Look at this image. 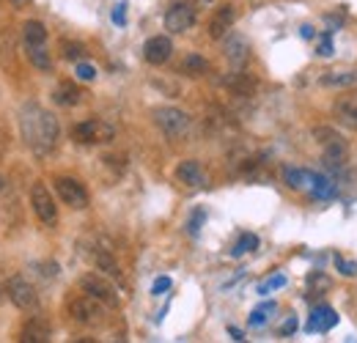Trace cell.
Listing matches in <instances>:
<instances>
[{
	"mask_svg": "<svg viewBox=\"0 0 357 343\" xmlns=\"http://www.w3.org/2000/svg\"><path fill=\"white\" fill-rule=\"evenodd\" d=\"M20 132H22L25 146L39 157H45L55 148L58 135H61L58 119L50 110H45L42 105H36V102H28L20 110Z\"/></svg>",
	"mask_w": 357,
	"mask_h": 343,
	"instance_id": "cell-1",
	"label": "cell"
},
{
	"mask_svg": "<svg viewBox=\"0 0 357 343\" xmlns=\"http://www.w3.org/2000/svg\"><path fill=\"white\" fill-rule=\"evenodd\" d=\"M313 137H316L319 146H321V162H324L330 171L344 168V162H347V157H349V146H347L344 135L330 127H313Z\"/></svg>",
	"mask_w": 357,
	"mask_h": 343,
	"instance_id": "cell-2",
	"label": "cell"
},
{
	"mask_svg": "<svg viewBox=\"0 0 357 343\" xmlns=\"http://www.w3.org/2000/svg\"><path fill=\"white\" fill-rule=\"evenodd\" d=\"M151 119H154L157 129H160L165 137H171V140L187 137L190 129H192V119H190L184 110H178V107H154V110H151Z\"/></svg>",
	"mask_w": 357,
	"mask_h": 343,
	"instance_id": "cell-3",
	"label": "cell"
},
{
	"mask_svg": "<svg viewBox=\"0 0 357 343\" xmlns=\"http://www.w3.org/2000/svg\"><path fill=\"white\" fill-rule=\"evenodd\" d=\"M80 289H83L86 294H91L93 300H99L102 305H107V307H119V305H121V294H119V289H116V286H113V280H110L107 275H102L99 269L80 277Z\"/></svg>",
	"mask_w": 357,
	"mask_h": 343,
	"instance_id": "cell-4",
	"label": "cell"
},
{
	"mask_svg": "<svg viewBox=\"0 0 357 343\" xmlns=\"http://www.w3.org/2000/svg\"><path fill=\"white\" fill-rule=\"evenodd\" d=\"M113 137H116L113 124H107L102 119H86V121L72 127V140L80 143V146H105Z\"/></svg>",
	"mask_w": 357,
	"mask_h": 343,
	"instance_id": "cell-5",
	"label": "cell"
},
{
	"mask_svg": "<svg viewBox=\"0 0 357 343\" xmlns=\"http://www.w3.org/2000/svg\"><path fill=\"white\" fill-rule=\"evenodd\" d=\"M105 310H107V305L93 300L86 291L69 302V316H72L77 324H83V327H99V324L105 321Z\"/></svg>",
	"mask_w": 357,
	"mask_h": 343,
	"instance_id": "cell-6",
	"label": "cell"
},
{
	"mask_svg": "<svg viewBox=\"0 0 357 343\" xmlns=\"http://www.w3.org/2000/svg\"><path fill=\"white\" fill-rule=\"evenodd\" d=\"M6 294H8V300L14 302L20 310H25V313H36L39 310V291H36V286L31 280L20 277V275L6 283Z\"/></svg>",
	"mask_w": 357,
	"mask_h": 343,
	"instance_id": "cell-7",
	"label": "cell"
},
{
	"mask_svg": "<svg viewBox=\"0 0 357 343\" xmlns=\"http://www.w3.org/2000/svg\"><path fill=\"white\" fill-rule=\"evenodd\" d=\"M198 20V11H195V3L192 0H174L165 11V31L171 33H184L195 25Z\"/></svg>",
	"mask_w": 357,
	"mask_h": 343,
	"instance_id": "cell-8",
	"label": "cell"
},
{
	"mask_svg": "<svg viewBox=\"0 0 357 343\" xmlns=\"http://www.w3.org/2000/svg\"><path fill=\"white\" fill-rule=\"evenodd\" d=\"M55 192L63 201V206H69L75 212H80V209L89 206V190L77 178H72V176H58L55 178Z\"/></svg>",
	"mask_w": 357,
	"mask_h": 343,
	"instance_id": "cell-9",
	"label": "cell"
},
{
	"mask_svg": "<svg viewBox=\"0 0 357 343\" xmlns=\"http://www.w3.org/2000/svg\"><path fill=\"white\" fill-rule=\"evenodd\" d=\"M31 206H33L36 217L42 220V225L52 228V225L58 222V206H55L52 192L47 190L45 181H36V184L31 187Z\"/></svg>",
	"mask_w": 357,
	"mask_h": 343,
	"instance_id": "cell-10",
	"label": "cell"
},
{
	"mask_svg": "<svg viewBox=\"0 0 357 343\" xmlns=\"http://www.w3.org/2000/svg\"><path fill=\"white\" fill-rule=\"evenodd\" d=\"M223 55L234 69H242L250 61V42L242 33H225L223 36Z\"/></svg>",
	"mask_w": 357,
	"mask_h": 343,
	"instance_id": "cell-11",
	"label": "cell"
},
{
	"mask_svg": "<svg viewBox=\"0 0 357 343\" xmlns=\"http://www.w3.org/2000/svg\"><path fill=\"white\" fill-rule=\"evenodd\" d=\"M333 116L338 119V124L357 132V91H347L344 96L335 99L333 105Z\"/></svg>",
	"mask_w": 357,
	"mask_h": 343,
	"instance_id": "cell-12",
	"label": "cell"
},
{
	"mask_svg": "<svg viewBox=\"0 0 357 343\" xmlns=\"http://www.w3.org/2000/svg\"><path fill=\"white\" fill-rule=\"evenodd\" d=\"M236 17H239V11H236L234 3H223L220 8H215V14H212V20H209V36H212V39H223L225 33H231Z\"/></svg>",
	"mask_w": 357,
	"mask_h": 343,
	"instance_id": "cell-13",
	"label": "cell"
},
{
	"mask_svg": "<svg viewBox=\"0 0 357 343\" xmlns=\"http://www.w3.org/2000/svg\"><path fill=\"white\" fill-rule=\"evenodd\" d=\"M174 55V42L168 36H151L149 42L143 44V58L151 63V66H162L168 63Z\"/></svg>",
	"mask_w": 357,
	"mask_h": 343,
	"instance_id": "cell-14",
	"label": "cell"
},
{
	"mask_svg": "<svg viewBox=\"0 0 357 343\" xmlns=\"http://www.w3.org/2000/svg\"><path fill=\"white\" fill-rule=\"evenodd\" d=\"M176 178L184 184V187H192V190H198V187H206V171H204V165L198 162V160H181L176 165Z\"/></svg>",
	"mask_w": 357,
	"mask_h": 343,
	"instance_id": "cell-15",
	"label": "cell"
},
{
	"mask_svg": "<svg viewBox=\"0 0 357 343\" xmlns=\"http://www.w3.org/2000/svg\"><path fill=\"white\" fill-rule=\"evenodd\" d=\"M52 338V330H50V321L42 316H31L20 333V341L22 343H47Z\"/></svg>",
	"mask_w": 357,
	"mask_h": 343,
	"instance_id": "cell-16",
	"label": "cell"
},
{
	"mask_svg": "<svg viewBox=\"0 0 357 343\" xmlns=\"http://www.w3.org/2000/svg\"><path fill=\"white\" fill-rule=\"evenodd\" d=\"M93 264H96V269L102 272V275H107L110 280H116V283H121L124 286V272H121V264L113 258L110 250H96L93 253Z\"/></svg>",
	"mask_w": 357,
	"mask_h": 343,
	"instance_id": "cell-17",
	"label": "cell"
},
{
	"mask_svg": "<svg viewBox=\"0 0 357 343\" xmlns=\"http://www.w3.org/2000/svg\"><path fill=\"white\" fill-rule=\"evenodd\" d=\"M83 96L86 93L75 86V83H58L55 91H52V102L61 105V107H75V105L83 102Z\"/></svg>",
	"mask_w": 357,
	"mask_h": 343,
	"instance_id": "cell-18",
	"label": "cell"
},
{
	"mask_svg": "<svg viewBox=\"0 0 357 343\" xmlns=\"http://www.w3.org/2000/svg\"><path fill=\"white\" fill-rule=\"evenodd\" d=\"M283 176H286V184H289L291 190H305V192H311L316 178H319V173L303 171V168H286Z\"/></svg>",
	"mask_w": 357,
	"mask_h": 343,
	"instance_id": "cell-19",
	"label": "cell"
},
{
	"mask_svg": "<svg viewBox=\"0 0 357 343\" xmlns=\"http://www.w3.org/2000/svg\"><path fill=\"white\" fill-rule=\"evenodd\" d=\"M178 72H181L184 77H204V75L209 72V61H206L204 55H198V52H190V55H184Z\"/></svg>",
	"mask_w": 357,
	"mask_h": 343,
	"instance_id": "cell-20",
	"label": "cell"
},
{
	"mask_svg": "<svg viewBox=\"0 0 357 343\" xmlns=\"http://www.w3.org/2000/svg\"><path fill=\"white\" fill-rule=\"evenodd\" d=\"M22 42H25V47H42V44H47V28L39 20H28L22 25Z\"/></svg>",
	"mask_w": 357,
	"mask_h": 343,
	"instance_id": "cell-21",
	"label": "cell"
},
{
	"mask_svg": "<svg viewBox=\"0 0 357 343\" xmlns=\"http://www.w3.org/2000/svg\"><path fill=\"white\" fill-rule=\"evenodd\" d=\"M225 88H231L239 96H250L256 91V80L248 72H234L231 77H225Z\"/></svg>",
	"mask_w": 357,
	"mask_h": 343,
	"instance_id": "cell-22",
	"label": "cell"
},
{
	"mask_svg": "<svg viewBox=\"0 0 357 343\" xmlns=\"http://www.w3.org/2000/svg\"><path fill=\"white\" fill-rule=\"evenodd\" d=\"M335 324H338V316H335V310H333V307L321 305V307H316V310H313L311 330H330V327H335Z\"/></svg>",
	"mask_w": 357,
	"mask_h": 343,
	"instance_id": "cell-23",
	"label": "cell"
},
{
	"mask_svg": "<svg viewBox=\"0 0 357 343\" xmlns=\"http://www.w3.org/2000/svg\"><path fill=\"white\" fill-rule=\"evenodd\" d=\"M28 49V61L39 69V72H52V55L47 52V47H25Z\"/></svg>",
	"mask_w": 357,
	"mask_h": 343,
	"instance_id": "cell-24",
	"label": "cell"
},
{
	"mask_svg": "<svg viewBox=\"0 0 357 343\" xmlns=\"http://www.w3.org/2000/svg\"><path fill=\"white\" fill-rule=\"evenodd\" d=\"M352 83H357V75H352V72H330L321 77V86L327 88H347Z\"/></svg>",
	"mask_w": 357,
	"mask_h": 343,
	"instance_id": "cell-25",
	"label": "cell"
},
{
	"mask_svg": "<svg viewBox=\"0 0 357 343\" xmlns=\"http://www.w3.org/2000/svg\"><path fill=\"white\" fill-rule=\"evenodd\" d=\"M311 195L313 198H333V195H335V184H333L327 176H321V173H319V178H316V184H313Z\"/></svg>",
	"mask_w": 357,
	"mask_h": 343,
	"instance_id": "cell-26",
	"label": "cell"
},
{
	"mask_svg": "<svg viewBox=\"0 0 357 343\" xmlns=\"http://www.w3.org/2000/svg\"><path fill=\"white\" fill-rule=\"evenodd\" d=\"M256 247H259V236H253V234H242L239 242L234 245L231 256H245V253H250V250H256Z\"/></svg>",
	"mask_w": 357,
	"mask_h": 343,
	"instance_id": "cell-27",
	"label": "cell"
},
{
	"mask_svg": "<svg viewBox=\"0 0 357 343\" xmlns=\"http://www.w3.org/2000/svg\"><path fill=\"white\" fill-rule=\"evenodd\" d=\"M61 49H63V58H69V61H83L86 58V47L77 42H61Z\"/></svg>",
	"mask_w": 357,
	"mask_h": 343,
	"instance_id": "cell-28",
	"label": "cell"
},
{
	"mask_svg": "<svg viewBox=\"0 0 357 343\" xmlns=\"http://www.w3.org/2000/svg\"><path fill=\"white\" fill-rule=\"evenodd\" d=\"M335 266L341 269V275H347V277H357V264H355V261H344L341 256H335Z\"/></svg>",
	"mask_w": 357,
	"mask_h": 343,
	"instance_id": "cell-29",
	"label": "cell"
},
{
	"mask_svg": "<svg viewBox=\"0 0 357 343\" xmlns=\"http://www.w3.org/2000/svg\"><path fill=\"white\" fill-rule=\"evenodd\" d=\"M77 77L86 80V83H91V80L96 77V69H93L91 63H83V61H80V63H77Z\"/></svg>",
	"mask_w": 357,
	"mask_h": 343,
	"instance_id": "cell-30",
	"label": "cell"
},
{
	"mask_svg": "<svg viewBox=\"0 0 357 343\" xmlns=\"http://www.w3.org/2000/svg\"><path fill=\"white\" fill-rule=\"evenodd\" d=\"M272 310H275V305H264L261 310H256V313L250 316V324H253V327H256V324H264V321H267V313H272Z\"/></svg>",
	"mask_w": 357,
	"mask_h": 343,
	"instance_id": "cell-31",
	"label": "cell"
},
{
	"mask_svg": "<svg viewBox=\"0 0 357 343\" xmlns=\"http://www.w3.org/2000/svg\"><path fill=\"white\" fill-rule=\"evenodd\" d=\"M6 151H8V132L0 127V160L6 157Z\"/></svg>",
	"mask_w": 357,
	"mask_h": 343,
	"instance_id": "cell-32",
	"label": "cell"
},
{
	"mask_svg": "<svg viewBox=\"0 0 357 343\" xmlns=\"http://www.w3.org/2000/svg\"><path fill=\"white\" fill-rule=\"evenodd\" d=\"M165 289H171V280H168V277H160V280L154 283V294H162Z\"/></svg>",
	"mask_w": 357,
	"mask_h": 343,
	"instance_id": "cell-33",
	"label": "cell"
},
{
	"mask_svg": "<svg viewBox=\"0 0 357 343\" xmlns=\"http://www.w3.org/2000/svg\"><path fill=\"white\" fill-rule=\"evenodd\" d=\"M286 283V277H272L267 286H261V291H267V289H278V286H283Z\"/></svg>",
	"mask_w": 357,
	"mask_h": 343,
	"instance_id": "cell-34",
	"label": "cell"
},
{
	"mask_svg": "<svg viewBox=\"0 0 357 343\" xmlns=\"http://www.w3.org/2000/svg\"><path fill=\"white\" fill-rule=\"evenodd\" d=\"M319 55H324V58H327V55H333V44H330V39H324V42H321V47H319Z\"/></svg>",
	"mask_w": 357,
	"mask_h": 343,
	"instance_id": "cell-35",
	"label": "cell"
},
{
	"mask_svg": "<svg viewBox=\"0 0 357 343\" xmlns=\"http://www.w3.org/2000/svg\"><path fill=\"white\" fill-rule=\"evenodd\" d=\"M6 192H8V178H6L3 173H0V198H3Z\"/></svg>",
	"mask_w": 357,
	"mask_h": 343,
	"instance_id": "cell-36",
	"label": "cell"
},
{
	"mask_svg": "<svg viewBox=\"0 0 357 343\" xmlns=\"http://www.w3.org/2000/svg\"><path fill=\"white\" fill-rule=\"evenodd\" d=\"M14 8H25V6H31V0H8Z\"/></svg>",
	"mask_w": 357,
	"mask_h": 343,
	"instance_id": "cell-37",
	"label": "cell"
},
{
	"mask_svg": "<svg viewBox=\"0 0 357 343\" xmlns=\"http://www.w3.org/2000/svg\"><path fill=\"white\" fill-rule=\"evenodd\" d=\"M300 33H303V39H311V36H313V28H311V25H305V28H303Z\"/></svg>",
	"mask_w": 357,
	"mask_h": 343,
	"instance_id": "cell-38",
	"label": "cell"
},
{
	"mask_svg": "<svg viewBox=\"0 0 357 343\" xmlns=\"http://www.w3.org/2000/svg\"><path fill=\"white\" fill-rule=\"evenodd\" d=\"M294 327H297V321H294V319H291V321H286V327H283V333H291V330H294Z\"/></svg>",
	"mask_w": 357,
	"mask_h": 343,
	"instance_id": "cell-39",
	"label": "cell"
},
{
	"mask_svg": "<svg viewBox=\"0 0 357 343\" xmlns=\"http://www.w3.org/2000/svg\"><path fill=\"white\" fill-rule=\"evenodd\" d=\"M113 20H116V22H124V14H121V8H116V14H113Z\"/></svg>",
	"mask_w": 357,
	"mask_h": 343,
	"instance_id": "cell-40",
	"label": "cell"
},
{
	"mask_svg": "<svg viewBox=\"0 0 357 343\" xmlns=\"http://www.w3.org/2000/svg\"><path fill=\"white\" fill-rule=\"evenodd\" d=\"M3 294H6V289H3V286H0V297H3Z\"/></svg>",
	"mask_w": 357,
	"mask_h": 343,
	"instance_id": "cell-41",
	"label": "cell"
}]
</instances>
